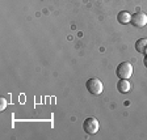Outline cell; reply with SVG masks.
I'll list each match as a JSON object with an SVG mask.
<instances>
[{
	"label": "cell",
	"instance_id": "obj_2",
	"mask_svg": "<svg viewBox=\"0 0 147 140\" xmlns=\"http://www.w3.org/2000/svg\"><path fill=\"white\" fill-rule=\"evenodd\" d=\"M133 68L131 63H129V62H122V63H119L116 68V75L119 77V79H130L133 75Z\"/></svg>",
	"mask_w": 147,
	"mask_h": 140
},
{
	"label": "cell",
	"instance_id": "obj_3",
	"mask_svg": "<svg viewBox=\"0 0 147 140\" xmlns=\"http://www.w3.org/2000/svg\"><path fill=\"white\" fill-rule=\"evenodd\" d=\"M100 128V123L96 118H87L83 122V130L87 132L88 135H95Z\"/></svg>",
	"mask_w": 147,
	"mask_h": 140
},
{
	"label": "cell",
	"instance_id": "obj_1",
	"mask_svg": "<svg viewBox=\"0 0 147 140\" xmlns=\"http://www.w3.org/2000/svg\"><path fill=\"white\" fill-rule=\"evenodd\" d=\"M86 88L87 90L93 96H100L102 92H104V84L100 79L97 77H92V79L87 80L86 82Z\"/></svg>",
	"mask_w": 147,
	"mask_h": 140
},
{
	"label": "cell",
	"instance_id": "obj_8",
	"mask_svg": "<svg viewBox=\"0 0 147 140\" xmlns=\"http://www.w3.org/2000/svg\"><path fill=\"white\" fill-rule=\"evenodd\" d=\"M7 106H8V101H7L4 97H1V98H0V110H1V111H3V110H5Z\"/></svg>",
	"mask_w": 147,
	"mask_h": 140
},
{
	"label": "cell",
	"instance_id": "obj_6",
	"mask_svg": "<svg viewBox=\"0 0 147 140\" xmlns=\"http://www.w3.org/2000/svg\"><path fill=\"white\" fill-rule=\"evenodd\" d=\"M117 21L122 25L129 24V22L131 21V15H130L127 11H121V12L117 15Z\"/></svg>",
	"mask_w": 147,
	"mask_h": 140
},
{
	"label": "cell",
	"instance_id": "obj_9",
	"mask_svg": "<svg viewBox=\"0 0 147 140\" xmlns=\"http://www.w3.org/2000/svg\"><path fill=\"white\" fill-rule=\"evenodd\" d=\"M143 64H144V67L147 68V55L144 56V59H143Z\"/></svg>",
	"mask_w": 147,
	"mask_h": 140
},
{
	"label": "cell",
	"instance_id": "obj_7",
	"mask_svg": "<svg viewBox=\"0 0 147 140\" xmlns=\"http://www.w3.org/2000/svg\"><path fill=\"white\" fill-rule=\"evenodd\" d=\"M135 50L141 54L147 55V38H141L135 42Z\"/></svg>",
	"mask_w": 147,
	"mask_h": 140
},
{
	"label": "cell",
	"instance_id": "obj_4",
	"mask_svg": "<svg viewBox=\"0 0 147 140\" xmlns=\"http://www.w3.org/2000/svg\"><path fill=\"white\" fill-rule=\"evenodd\" d=\"M130 24L135 27H144L147 25V15L143 12H135L134 15H131Z\"/></svg>",
	"mask_w": 147,
	"mask_h": 140
},
{
	"label": "cell",
	"instance_id": "obj_5",
	"mask_svg": "<svg viewBox=\"0 0 147 140\" xmlns=\"http://www.w3.org/2000/svg\"><path fill=\"white\" fill-rule=\"evenodd\" d=\"M130 89H131V84L129 82L127 79H119V81L117 82V90L119 93L125 94V93L130 92Z\"/></svg>",
	"mask_w": 147,
	"mask_h": 140
}]
</instances>
